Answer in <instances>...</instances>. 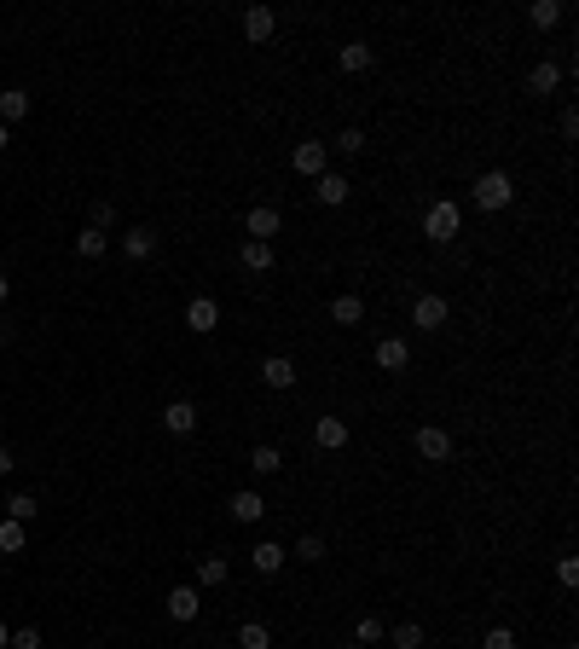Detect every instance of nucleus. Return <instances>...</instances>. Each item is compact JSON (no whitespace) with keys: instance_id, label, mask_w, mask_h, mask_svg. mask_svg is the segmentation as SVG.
Instances as JSON below:
<instances>
[{"instance_id":"32","label":"nucleus","mask_w":579,"mask_h":649,"mask_svg":"<svg viewBox=\"0 0 579 649\" xmlns=\"http://www.w3.org/2000/svg\"><path fill=\"white\" fill-rule=\"evenodd\" d=\"M6 517L12 522H35V493H12L6 499Z\"/></svg>"},{"instance_id":"11","label":"nucleus","mask_w":579,"mask_h":649,"mask_svg":"<svg viewBox=\"0 0 579 649\" xmlns=\"http://www.w3.org/2000/svg\"><path fill=\"white\" fill-rule=\"evenodd\" d=\"M197 609H203L197 585H175V592H168V620H180V627H186V620H197Z\"/></svg>"},{"instance_id":"20","label":"nucleus","mask_w":579,"mask_h":649,"mask_svg":"<svg viewBox=\"0 0 579 649\" xmlns=\"http://www.w3.org/2000/svg\"><path fill=\"white\" fill-rule=\"evenodd\" d=\"M330 320H336V325H360L365 320V296H353V290H348V296H336V302H330Z\"/></svg>"},{"instance_id":"18","label":"nucleus","mask_w":579,"mask_h":649,"mask_svg":"<svg viewBox=\"0 0 579 649\" xmlns=\"http://www.w3.org/2000/svg\"><path fill=\"white\" fill-rule=\"evenodd\" d=\"M23 116H30V93L23 88H0V122L12 128V122H23Z\"/></svg>"},{"instance_id":"14","label":"nucleus","mask_w":579,"mask_h":649,"mask_svg":"<svg viewBox=\"0 0 579 649\" xmlns=\"http://www.w3.org/2000/svg\"><path fill=\"white\" fill-rule=\"evenodd\" d=\"M122 255H128V261H151V255H157V232L151 226L122 232Z\"/></svg>"},{"instance_id":"15","label":"nucleus","mask_w":579,"mask_h":649,"mask_svg":"<svg viewBox=\"0 0 579 649\" xmlns=\"http://www.w3.org/2000/svg\"><path fill=\"white\" fill-rule=\"evenodd\" d=\"M267 517V499L255 493V487H243V493H232V522H261Z\"/></svg>"},{"instance_id":"16","label":"nucleus","mask_w":579,"mask_h":649,"mask_svg":"<svg viewBox=\"0 0 579 649\" xmlns=\"http://www.w3.org/2000/svg\"><path fill=\"white\" fill-rule=\"evenodd\" d=\"M250 562H255V574H278V568L290 562V551H285V545H273V540H261V545L250 551Z\"/></svg>"},{"instance_id":"21","label":"nucleus","mask_w":579,"mask_h":649,"mask_svg":"<svg viewBox=\"0 0 579 649\" xmlns=\"http://www.w3.org/2000/svg\"><path fill=\"white\" fill-rule=\"evenodd\" d=\"M238 649H273V627H267V620H243L238 627Z\"/></svg>"},{"instance_id":"37","label":"nucleus","mask_w":579,"mask_h":649,"mask_svg":"<svg viewBox=\"0 0 579 649\" xmlns=\"http://www.w3.org/2000/svg\"><path fill=\"white\" fill-rule=\"evenodd\" d=\"M557 580H562V585H579V562H574V557L557 562Z\"/></svg>"},{"instance_id":"12","label":"nucleus","mask_w":579,"mask_h":649,"mask_svg":"<svg viewBox=\"0 0 579 649\" xmlns=\"http://www.w3.org/2000/svg\"><path fill=\"white\" fill-rule=\"evenodd\" d=\"M163 430L168 435H192L197 430V406H192V400H168V406H163Z\"/></svg>"},{"instance_id":"13","label":"nucleus","mask_w":579,"mask_h":649,"mask_svg":"<svg viewBox=\"0 0 579 649\" xmlns=\"http://www.w3.org/2000/svg\"><path fill=\"white\" fill-rule=\"evenodd\" d=\"M261 383L267 389H295V360H285V354H267V360H261Z\"/></svg>"},{"instance_id":"5","label":"nucleus","mask_w":579,"mask_h":649,"mask_svg":"<svg viewBox=\"0 0 579 649\" xmlns=\"http://www.w3.org/2000/svg\"><path fill=\"white\" fill-rule=\"evenodd\" d=\"M447 320H452V302L447 296H417L412 302V325L417 330H440Z\"/></svg>"},{"instance_id":"2","label":"nucleus","mask_w":579,"mask_h":649,"mask_svg":"<svg viewBox=\"0 0 579 649\" xmlns=\"http://www.w3.org/2000/svg\"><path fill=\"white\" fill-rule=\"evenodd\" d=\"M458 232H464L458 203H447V198H440V203H429V215H423V238H429V243H452Z\"/></svg>"},{"instance_id":"40","label":"nucleus","mask_w":579,"mask_h":649,"mask_svg":"<svg viewBox=\"0 0 579 649\" xmlns=\"http://www.w3.org/2000/svg\"><path fill=\"white\" fill-rule=\"evenodd\" d=\"M12 644V627H6V620H0V649H6Z\"/></svg>"},{"instance_id":"8","label":"nucleus","mask_w":579,"mask_h":649,"mask_svg":"<svg viewBox=\"0 0 579 649\" xmlns=\"http://www.w3.org/2000/svg\"><path fill=\"white\" fill-rule=\"evenodd\" d=\"M243 232H250L255 243H273V232H278V209H273V203H255V209L243 215Z\"/></svg>"},{"instance_id":"1","label":"nucleus","mask_w":579,"mask_h":649,"mask_svg":"<svg viewBox=\"0 0 579 649\" xmlns=\"http://www.w3.org/2000/svg\"><path fill=\"white\" fill-rule=\"evenodd\" d=\"M510 198H515V180L504 175V168H487V175L475 180V209L498 215V209H510Z\"/></svg>"},{"instance_id":"3","label":"nucleus","mask_w":579,"mask_h":649,"mask_svg":"<svg viewBox=\"0 0 579 649\" xmlns=\"http://www.w3.org/2000/svg\"><path fill=\"white\" fill-rule=\"evenodd\" d=\"M290 163H295V175H307V180H319L330 168V151H325V140H302L290 151Z\"/></svg>"},{"instance_id":"36","label":"nucleus","mask_w":579,"mask_h":649,"mask_svg":"<svg viewBox=\"0 0 579 649\" xmlns=\"http://www.w3.org/2000/svg\"><path fill=\"white\" fill-rule=\"evenodd\" d=\"M6 649H41V632L35 627H23V632H12V644Z\"/></svg>"},{"instance_id":"26","label":"nucleus","mask_w":579,"mask_h":649,"mask_svg":"<svg viewBox=\"0 0 579 649\" xmlns=\"http://www.w3.org/2000/svg\"><path fill=\"white\" fill-rule=\"evenodd\" d=\"M342 70H348V76L371 70V47H365V41H348V47H342Z\"/></svg>"},{"instance_id":"34","label":"nucleus","mask_w":579,"mask_h":649,"mask_svg":"<svg viewBox=\"0 0 579 649\" xmlns=\"http://www.w3.org/2000/svg\"><path fill=\"white\" fill-rule=\"evenodd\" d=\"M481 649H515V632H510V627H487Z\"/></svg>"},{"instance_id":"28","label":"nucleus","mask_w":579,"mask_h":649,"mask_svg":"<svg viewBox=\"0 0 579 649\" xmlns=\"http://www.w3.org/2000/svg\"><path fill=\"white\" fill-rule=\"evenodd\" d=\"M388 638V627H383V620H377V615H360V627H353V644H365V649H371V644H383Z\"/></svg>"},{"instance_id":"23","label":"nucleus","mask_w":579,"mask_h":649,"mask_svg":"<svg viewBox=\"0 0 579 649\" xmlns=\"http://www.w3.org/2000/svg\"><path fill=\"white\" fill-rule=\"evenodd\" d=\"M562 88V70L557 64H533L527 70V93H557Z\"/></svg>"},{"instance_id":"41","label":"nucleus","mask_w":579,"mask_h":649,"mask_svg":"<svg viewBox=\"0 0 579 649\" xmlns=\"http://www.w3.org/2000/svg\"><path fill=\"white\" fill-rule=\"evenodd\" d=\"M6 296H12V285H6V278H0V308H6Z\"/></svg>"},{"instance_id":"30","label":"nucleus","mask_w":579,"mask_h":649,"mask_svg":"<svg viewBox=\"0 0 579 649\" xmlns=\"http://www.w3.org/2000/svg\"><path fill=\"white\" fill-rule=\"evenodd\" d=\"M290 557H302V562H325V540H319V534H302Z\"/></svg>"},{"instance_id":"27","label":"nucleus","mask_w":579,"mask_h":649,"mask_svg":"<svg viewBox=\"0 0 579 649\" xmlns=\"http://www.w3.org/2000/svg\"><path fill=\"white\" fill-rule=\"evenodd\" d=\"M226 557H203V562H197V585H226Z\"/></svg>"},{"instance_id":"7","label":"nucleus","mask_w":579,"mask_h":649,"mask_svg":"<svg viewBox=\"0 0 579 649\" xmlns=\"http://www.w3.org/2000/svg\"><path fill=\"white\" fill-rule=\"evenodd\" d=\"M215 325H220V302H215V296H192V302H186V330L209 337Z\"/></svg>"},{"instance_id":"42","label":"nucleus","mask_w":579,"mask_h":649,"mask_svg":"<svg viewBox=\"0 0 579 649\" xmlns=\"http://www.w3.org/2000/svg\"><path fill=\"white\" fill-rule=\"evenodd\" d=\"M209 649H232V644H209Z\"/></svg>"},{"instance_id":"24","label":"nucleus","mask_w":579,"mask_h":649,"mask_svg":"<svg viewBox=\"0 0 579 649\" xmlns=\"http://www.w3.org/2000/svg\"><path fill=\"white\" fill-rule=\"evenodd\" d=\"M250 470H255V475H278V470H285V452H278V447H267V440H261V447L250 452Z\"/></svg>"},{"instance_id":"22","label":"nucleus","mask_w":579,"mask_h":649,"mask_svg":"<svg viewBox=\"0 0 579 649\" xmlns=\"http://www.w3.org/2000/svg\"><path fill=\"white\" fill-rule=\"evenodd\" d=\"M527 23H533V30H557L562 23V0H533V6H527Z\"/></svg>"},{"instance_id":"10","label":"nucleus","mask_w":579,"mask_h":649,"mask_svg":"<svg viewBox=\"0 0 579 649\" xmlns=\"http://www.w3.org/2000/svg\"><path fill=\"white\" fill-rule=\"evenodd\" d=\"M405 365H412L405 337H383V342H377V371H405Z\"/></svg>"},{"instance_id":"29","label":"nucleus","mask_w":579,"mask_h":649,"mask_svg":"<svg viewBox=\"0 0 579 649\" xmlns=\"http://www.w3.org/2000/svg\"><path fill=\"white\" fill-rule=\"evenodd\" d=\"M0 551H6V557H18V551H23V522H0Z\"/></svg>"},{"instance_id":"19","label":"nucleus","mask_w":579,"mask_h":649,"mask_svg":"<svg viewBox=\"0 0 579 649\" xmlns=\"http://www.w3.org/2000/svg\"><path fill=\"white\" fill-rule=\"evenodd\" d=\"M238 261L243 267H250V273H273V267H278V255H273V243H243V255H238Z\"/></svg>"},{"instance_id":"38","label":"nucleus","mask_w":579,"mask_h":649,"mask_svg":"<svg viewBox=\"0 0 579 649\" xmlns=\"http://www.w3.org/2000/svg\"><path fill=\"white\" fill-rule=\"evenodd\" d=\"M18 470V458H12V447H0V475H12Z\"/></svg>"},{"instance_id":"6","label":"nucleus","mask_w":579,"mask_h":649,"mask_svg":"<svg viewBox=\"0 0 579 649\" xmlns=\"http://www.w3.org/2000/svg\"><path fill=\"white\" fill-rule=\"evenodd\" d=\"M273 30H278V12L273 6H250V12H243V41H250V47L273 41Z\"/></svg>"},{"instance_id":"17","label":"nucleus","mask_w":579,"mask_h":649,"mask_svg":"<svg viewBox=\"0 0 579 649\" xmlns=\"http://www.w3.org/2000/svg\"><path fill=\"white\" fill-rule=\"evenodd\" d=\"M313 440L325 452H342V447H348V423H342V418H319L313 423Z\"/></svg>"},{"instance_id":"9","label":"nucleus","mask_w":579,"mask_h":649,"mask_svg":"<svg viewBox=\"0 0 579 649\" xmlns=\"http://www.w3.org/2000/svg\"><path fill=\"white\" fill-rule=\"evenodd\" d=\"M313 198L325 203V209H336V203H348V175H336V168H325V175L313 180Z\"/></svg>"},{"instance_id":"39","label":"nucleus","mask_w":579,"mask_h":649,"mask_svg":"<svg viewBox=\"0 0 579 649\" xmlns=\"http://www.w3.org/2000/svg\"><path fill=\"white\" fill-rule=\"evenodd\" d=\"M6 145H12V128H6V122H0V151H6Z\"/></svg>"},{"instance_id":"31","label":"nucleus","mask_w":579,"mask_h":649,"mask_svg":"<svg viewBox=\"0 0 579 649\" xmlns=\"http://www.w3.org/2000/svg\"><path fill=\"white\" fill-rule=\"evenodd\" d=\"M394 649H423V627H417V620H400V627H394Z\"/></svg>"},{"instance_id":"33","label":"nucleus","mask_w":579,"mask_h":649,"mask_svg":"<svg viewBox=\"0 0 579 649\" xmlns=\"http://www.w3.org/2000/svg\"><path fill=\"white\" fill-rule=\"evenodd\" d=\"M336 151H342V157H360V151H365V133H360V128H342V133H336Z\"/></svg>"},{"instance_id":"25","label":"nucleus","mask_w":579,"mask_h":649,"mask_svg":"<svg viewBox=\"0 0 579 649\" xmlns=\"http://www.w3.org/2000/svg\"><path fill=\"white\" fill-rule=\"evenodd\" d=\"M105 250H110L105 232H93V226H81V232H76V255H81V261H98Z\"/></svg>"},{"instance_id":"4","label":"nucleus","mask_w":579,"mask_h":649,"mask_svg":"<svg viewBox=\"0 0 579 649\" xmlns=\"http://www.w3.org/2000/svg\"><path fill=\"white\" fill-rule=\"evenodd\" d=\"M417 458H423V464H447L452 458V430H440V423L417 430Z\"/></svg>"},{"instance_id":"35","label":"nucleus","mask_w":579,"mask_h":649,"mask_svg":"<svg viewBox=\"0 0 579 649\" xmlns=\"http://www.w3.org/2000/svg\"><path fill=\"white\" fill-rule=\"evenodd\" d=\"M105 226H116V209L98 198V203H93V232H105Z\"/></svg>"},{"instance_id":"43","label":"nucleus","mask_w":579,"mask_h":649,"mask_svg":"<svg viewBox=\"0 0 579 649\" xmlns=\"http://www.w3.org/2000/svg\"><path fill=\"white\" fill-rule=\"evenodd\" d=\"M348 649H365V644H348Z\"/></svg>"}]
</instances>
